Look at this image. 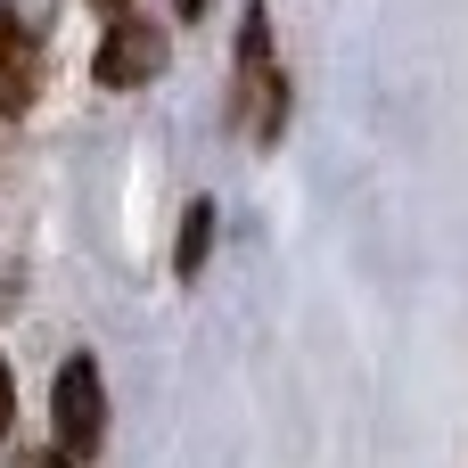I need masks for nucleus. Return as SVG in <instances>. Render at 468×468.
<instances>
[{"instance_id": "nucleus-6", "label": "nucleus", "mask_w": 468, "mask_h": 468, "mask_svg": "<svg viewBox=\"0 0 468 468\" xmlns=\"http://www.w3.org/2000/svg\"><path fill=\"white\" fill-rule=\"evenodd\" d=\"M8 420H16V387H8V362H0V436H8Z\"/></svg>"}, {"instance_id": "nucleus-9", "label": "nucleus", "mask_w": 468, "mask_h": 468, "mask_svg": "<svg viewBox=\"0 0 468 468\" xmlns=\"http://www.w3.org/2000/svg\"><path fill=\"white\" fill-rule=\"evenodd\" d=\"M107 8H123V0H107Z\"/></svg>"}, {"instance_id": "nucleus-3", "label": "nucleus", "mask_w": 468, "mask_h": 468, "mask_svg": "<svg viewBox=\"0 0 468 468\" xmlns=\"http://www.w3.org/2000/svg\"><path fill=\"white\" fill-rule=\"evenodd\" d=\"M165 66V33L148 25V16H132V8H107V49H99V82L107 90H132V82H148Z\"/></svg>"}, {"instance_id": "nucleus-2", "label": "nucleus", "mask_w": 468, "mask_h": 468, "mask_svg": "<svg viewBox=\"0 0 468 468\" xmlns=\"http://www.w3.org/2000/svg\"><path fill=\"white\" fill-rule=\"evenodd\" d=\"M99 444H107V378H99L90 354H74L58 370V452L66 461H90Z\"/></svg>"}, {"instance_id": "nucleus-5", "label": "nucleus", "mask_w": 468, "mask_h": 468, "mask_svg": "<svg viewBox=\"0 0 468 468\" xmlns=\"http://www.w3.org/2000/svg\"><path fill=\"white\" fill-rule=\"evenodd\" d=\"M206 239H214V206H189V214H181V247H173V271H181V280H197Z\"/></svg>"}, {"instance_id": "nucleus-7", "label": "nucleus", "mask_w": 468, "mask_h": 468, "mask_svg": "<svg viewBox=\"0 0 468 468\" xmlns=\"http://www.w3.org/2000/svg\"><path fill=\"white\" fill-rule=\"evenodd\" d=\"M33 468H74V461H66V452H41V461H33Z\"/></svg>"}, {"instance_id": "nucleus-1", "label": "nucleus", "mask_w": 468, "mask_h": 468, "mask_svg": "<svg viewBox=\"0 0 468 468\" xmlns=\"http://www.w3.org/2000/svg\"><path fill=\"white\" fill-rule=\"evenodd\" d=\"M230 123H239L255 148H271V140L288 132V74H280V58H271V8H263V0H255V8H247V25H239Z\"/></svg>"}, {"instance_id": "nucleus-8", "label": "nucleus", "mask_w": 468, "mask_h": 468, "mask_svg": "<svg viewBox=\"0 0 468 468\" xmlns=\"http://www.w3.org/2000/svg\"><path fill=\"white\" fill-rule=\"evenodd\" d=\"M173 8H181V16H206V0H173Z\"/></svg>"}, {"instance_id": "nucleus-4", "label": "nucleus", "mask_w": 468, "mask_h": 468, "mask_svg": "<svg viewBox=\"0 0 468 468\" xmlns=\"http://www.w3.org/2000/svg\"><path fill=\"white\" fill-rule=\"evenodd\" d=\"M33 90H41V49H33V33L0 8V115H25Z\"/></svg>"}]
</instances>
